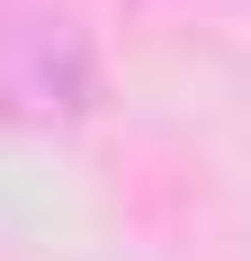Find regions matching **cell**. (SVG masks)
Returning a JSON list of instances; mask_svg holds the SVG:
<instances>
[{
    "instance_id": "6da1fadb",
    "label": "cell",
    "mask_w": 251,
    "mask_h": 261,
    "mask_svg": "<svg viewBox=\"0 0 251 261\" xmlns=\"http://www.w3.org/2000/svg\"><path fill=\"white\" fill-rule=\"evenodd\" d=\"M0 90L27 108H90V45L72 18H0Z\"/></svg>"
}]
</instances>
